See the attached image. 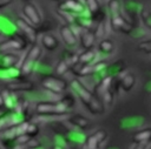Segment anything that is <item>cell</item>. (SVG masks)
Listing matches in <instances>:
<instances>
[{"label": "cell", "instance_id": "obj_1", "mask_svg": "<svg viewBox=\"0 0 151 149\" xmlns=\"http://www.w3.org/2000/svg\"><path fill=\"white\" fill-rule=\"evenodd\" d=\"M71 88L91 114L98 115V114H103L105 111L104 102L93 92H91L80 80H78V79L72 80Z\"/></svg>", "mask_w": 151, "mask_h": 149}, {"label": "cell", "instance_id": "obj_2", "mask_svg": "<svg viewBox=\"0 0 151 149\" xmlns=\"http://www.w3.org/2000/svg\"><path fill=\"white\" fill-rule=\"evenodd\" d=\"M71 108L60 96L58 100H44L35 104V113L41 116H60L70 113Z\"/></svg>", "mask_w": 151, "mask_h": 149}, {"label": "cell", "instance_id": "obj_3", "mask_svg": "<svg viewBox=\"0 0 151 149\" xmlns=\"http://www.w3.org/2000/svg\"><path fill=\"white\" fill-rule=\"evenodd\" d=\"M41 55H42L41 47H39L38 45H32L31 48L27 50L25 57L21 60V63L19 67L24 76H28L34 72L35 66L39 62Z\"/></svg>", "mask_w": 151, "mask_h": 149}, {"label": "cell", "instance_id": "obj_4", "mask_svg": "<svg viewBox=\"0 0 151 149\" xmlns=\"http://www.w3.org/2000/svg\"><path fill=\"white\" fill-rule=\"evenodd\" d=\"M41 87L47 93H52L53 95L63 96L68 88V83L64 77H61L59 75L55 76V75L48 74L41 79Z\"/></svg>", "mask_w": 151, "mask_h": 149}, {"label": "cell", "instance_id": "obj_5", "mask_svg": "<svg viewBox=\"0 0 151 149\" xmlns=\"http://www.w3.org/2000/svg\"><path fill=\"white\" fill-rule=\"evenodd\" d=\"M28 41L19 32L14 33L6 40L0 42V53H14L25 50L28 46Z\"/></svg>", "mask_w": 151, "mask_h": 149}, {"label": "cell", "instance_id": "obj_6", "mask_svg": "<svg viewBox=\"0 0 151 149\" xmlns=\"http://www.w3.org/2000/svg\"><path fill=\"white\" fill-rule=\"evenodd\" d=\"M15 27L18 29V32L26 38V40L28 41V43L32 45H37V40H38V29L35 28V26H33L31 22H28L25 18H18L15 21Z\"/></svg>", "mask_w": 151, "mask_h": 149}, {"label": "cell", "instance_id": "obj_7", "mask_svg": "<svg viewBox=\"0 0 151 149\" xmlns=\"http://www.w3.org/2000/svg\"><path fill=\"white\" fill-rule=\"evenodd\" d=\"M110 26L113 31L116 32H122V33H131L133 29V26L125 19L123 12L116 13V14H110Z\"/></svg>", "mask_w": 151, "mask_h": 149}, {"label": "cell", "instance_id": "obj_8", "mask_svg": "<svg viewBox=\"0 0 151 149\" xmlns=\"http://www.w3.org/2000/svg\"><path fill=\"white\" fill-rule=\"evenodd\" d=\"M58 9L71 13L73 15H80L87 11L85 2L80 0H61L58 2Z\"/></svg>", "mask_w": 151, "mask_h": 149}, {"label": "cell", "instance_id": "obj_9", "mask_svg": "<svg viewBox=\"0 0 151 149\" xmlns=\"http://www.w3.org/2000/svg\"><path fill=\"white\" fill-rule=\"evenodd\" d=\"M22 14H24L25 19L28 22H31L33 26H40V23L42 22V18H41V14H40L38 7L29 1L24 5Z\"/></svg>", "mask_w": 151, "mask_h": 149}, {"label": "cell", "instance_id": "obj_10", "mask_svg": "<svg viewBox=\"0 0 151 149\" xmlns=\"http://www.w3.org/2000/svg\"><path fill=\"white\" fill-rule=\"evenodd\" d=\"M107 137V133L104 129H98L97 131L88 135L85 140V148L86 149H99V147L104 143Z\"/></svg>", "mask_w": 151, "mask_h": 149}, {"label": "cell", "instance_id": "obj_11", "mask_svg": "<svg viewBox=\"0 0 151 149\" xmlns=\"http://www.w3.org/2000/svg\"><path fill=\"white\" fill-rule=\"evenodd\" d=\"M59 35H60L63 42L67 47H70V48L76 47V45L78 42V36L74 33V31L71 27V25H67V23L61 25L60 28H59Z\"/></svg>", "mask_w": 151, "mask_h": 149}, {"label": "cell", "instance_id": "obj_12", "mask_svg": "<svg viewBox=\"0 0 151 149\" xmlns=\"http://www.w3.org/2000/svg\"><path fill=\"white\" fill-rule=\"evenodd\" d=\"M20 60L21 57L17 53H0V69L20 67Z\"/></svg>", "mask_w": 151, "mask_h": 149}, {"label": "cell", "instance_id": "obj_13", "mask_svg": "<svg viewBox=\"0 0 151 149\" xmlns=\"http://www.w3.org/2000/svg\"><path fill=\"white\" fill-rule=\"evenodd\" d=\"M0 99H1V103L5 106L7 110H15L19 104V99L14 96L13 93L9 92L7 88L0 90Z\"/></svg>", "mask_w": 151, "mask_h": 149}, {"label": "cell", "instance_id": "obj_14", "mask_svg": "<svg viewBox=\"0 0 151 149\" xmlns=\"http://www.w3.org/2000/svg\"><path fill=\"white\" fill-rule=\"evenodd\" d=\"M33 83L31 81H25V80H11L7 82L6 88L12 92V93H18V92H29L33 89Z\"/></svg>", "mask_w": 151, "mask_h": 149}, {"label": "cell", "instance_id": "obj_15", "mask_svg": "<svg viewBox=\"0 0 151 149\" xmlns=\"http://www.w3.org/2000/svg\"><path fill=\"white\" fill-rule=\"evenodd\" d=\"M78 38H79L80 46L84 49H91V48L94 47L97 36H96L93 29H83Z\"/></svg>", "mask_w": 151, "mask_h": 149}, {"label": "cell", "instance_id": "obj_16", "mask_svg": "<svg viewBox=\"0 0 151 149\" xmlns=\"http://www.w3.org/2000/svg\"><path fill=\"white\" fill-rule=\"evenodd\" d=\"M67 121L72 126H74L76 128H78L79 130H85V129H87L90 127V120L87 117L80 115V114H72L67 118Z\"/></svg>", "mask_w": 151, "mask_h": 149}, {"label": "cell", "instance_id": "obj_17", "mask_svg": "<svg viewBox=\"0 0 151 149\" xmlns=\"http://www.w3.org/2000/svg\"><path fill=\"white\" fill-rule=\"evenodd\" d=\"M136 83V77L131 73H125L119 75V86L124 92H130Z\"/></svg>", "mask_w": 151, "mask_h": 149}, {"label": "cell", "instance_id": "obj_18", "mask_svg": "<svg viewBox=\"0 0 151 149\" xmlns=\"http://www.w3.org/2000/svg\"><path fill=\"white\" fill-rule=\"evenodd\" d=\"M41 46H42L45 49L52 52V50H55V49L58 48L59 41H58V39H57L53 34L45 33V34L42 35V38H41Z\"/></svg>", "mask_w": 151, "mask_h": 149}, {"label": "cell", "instance_id": "obj_19", "mask_svg": "<svg viewBox=\"0 0 151 149\" xmlns=\"http://www.w3.org/2000/svg\"><path fill=\"white\" fill-rule=\"evenodd\" d=\"M96 56H97V53L93 48L84 49V52L79 54V63L80 65H91V63L96 62Z\"/></svg>", "mask_w": 151, "mask_h": 149}, {"label": "cell", "instance_id": "obj_20", "mask_svg": "<svg viewBox=\"0 0 151 149\" xmlns=\"http://www.w3.org/2000/svg\"><path fill=\"white\" fill-rule=\"evenodd\" d=\"M134 143H149L151 142V128L142 129L133 134L132 136Z\"/></svg>", "mask_w": 151, "mask_h": 149}, {"label": "cell", "instance_id": "obj_21", "mask_svg": "<svg viewBox=\"0 0 151 149\" xmlns=\"http://www.w3.org/2000/svg\"><path fill=\"white\" fill-rule=\"evenodd\" d=\"M125 69V65H124V61L122 60H118L116 61L113 65L111 66H107V68L105 70H107V73L105 75H111V76H117V75H120L123 73V70ZM104 75V76H105Z\"/></svg>", "mask_w": 151, "mask_h": 149}, {"label": "cell", "instance_id": "obj_22", "mask_svg": "<svg viewBox=\"0 0 151 149\" xmlns=\"http://www.w3.org/2000/svg\"><path fill=\"white\" fill-rule=\"evenodd\" d=\"M114 49V43L112 42V40L110 39H101L98 43V50L101 53V54H111Z\"/></svg>", "mask_w": 151, "mask_h": 149}, {"label": "cell", "instance_id": "obj_23", "mask_svg": "<svg viewBox=\"0 0 151 149\" xmlns=\"http://www.w3.org/2000/svg\"><path fill=\"white\" fill-rule=\"evenodd\" d=\"M84 2L86 6V9H87V13H90V14H94L101 9L98 0H84Z\"/></svg>", "mask_w": 151, "mask_h": 149}, {"label": "cell", "instance_id": "obj_24", "mask_svg": "<svg viewBox=\"0 0 151 149\" xmlns=\"http://www.w3.org/2000/svg\"><path fill=\"white\" fill-rule=\"evenodd\" d=\"M97 39H100V38H104L105 34H106V20L99 22V23H96V27L93 29Z\"/></svg>", "mask_w": 151, "mask_h": 149}, {"label": "cell", "instance_id": "obj_25", "mask_svg": "<svg viewBox=\"0 0 151 149\" xmlns=\"http://www.w3.org/2000/svg\"><path fill=\"white\" fill-rule=\"evenodd\" d=\"M67 70H70V67H68L67 62H66L63 57H60V60L58 61V63H57V66H55V73H57V75L61 76V75H64Z\"/></svg>", "mask_w": 151, "mask_h": 149}, {"label": "cell", "instance_id": "obj_26", "mask_svg": "<svg viewBox=\"0 0 151 149\" xmlns=\"http://www.w3.org/2000/svg\"><path fill=\"white\" fill-rule=\"evenodd\" d=\"M57 14L65 21V23H67V25H73V23H76V15H73V14H71V13H67V12L59 11V9H57Z\"/></svg>", "mask_w": 151, "mask_h": 149}, {"label": "cell", "instance_id": "obj_27", "mask_svg": "<svg viewBox=\"0 0 151 149\" xmlns=\"http://www.w3.org/2000/svg\"><path fill=\"white\" fill-rule=\"evenodd\" d=\"M107 9H109V13L110 14L120 13L122 12L120 1L119 0H109V2H107Z\"/></svg>", "mask_w": 151, "mask_h": 149}, {"label": "cell", "instance_id": "obj_28", "mask_svg": "<svg viewBox=\"0 0 151 149\" xmlns=\"http://www.w3.org/2000/svg\"><path fill=\"white\" fill-rule=\"evenodd\" d=\"M137 49L139 52H143V53H146V54H151V39L143 40V41L138 42Z\"/></svg>", "mask_w": 151, "mask_h": 149}, {"label": "cell", "instance_id": "obj_29", "mask_svg": "<svg viewBox=\"0 0 151 149\" xmlns=\"http://www.w3.org/2000/svg\"><path fill=\"white\" fill-rule=\"evenodd\" d=\"M140 18L143 19V21H144V23H145V26L147 27V28H151V12L146 8H144V9H142V12H140Z\"/></svg>", "mask_w": 151, "mask_h": 149}, {"label": "cell", "instance_id": "obj_30", "mask_svg": "<svg viewBox=\"0 0 151 149\" xmlns=\"http://www.w3.org/2000/svg\"><path fill=\"white\" fill-rule=\"evenodd\" d=\"M27 135H29L31 137H34L39 134V126L34 122H31L29 121V124H28V128H27V131H26Z\"/></svg>", "mask_w": 151, "mask_h": 149}, {"label": "cell", "instance_id": "obj_31", "mask_svg": "<svg viewBox=\"0 0 151 149\" xmlns=\"http://www.w3.org/2000/svg\"><path fill=\"white\" fill-rule=\"evenodd\" d=\"M12 2H13V0H0V9H4L6 7H8Z\"/></svg>", "mask_w": 151, "mask_h": 149}, {"label": "cell", "instance_id": "obj_32", "mask_svg": "<svg viewBox=\"0 0 151 149\" xmlns=\"http://www.w3.org/2000/svg\"><path fill=\"white\" fill-rule=\"evenodd\" d=\"M146 144L147 143H136L134 149H146Z\"/></svg>", "mask_w": 151, "mask_h": 149}, {"label": "cell", "instance_id": "obj_33", "mask_svg": "<svg viewBox=\"0 0 151 149\" xmlns=\"http://www.w3.org/2000/svg\"><path fill=\"white\" fill-rule=\"evenodd\" d=\"M52 149H64V147H61V145H59V144H55V145H53Z\"/></svg>", "mask_w": 151, "mask_h": 149}, {"label": "cell", "instance_id": "obj_34", "mask_svg": "<svg viewBox=\"0 0 151 149\" xmlns=\"http://www.w3.org/2000/svg\"><path fill=\"white\" fill-rule=\"evenodd\" d=\"M1 33H2V28L0 27V36H1Z\"/></svg>", "mask_w": 151, "mask_h": 149}, {"label": "cell", "instance_id": "obj_35", "mask_svg": "<svg viewBox=\"0 0 151 149\" xmlns=\"http://www.w3.org/2000/svg\"><path fill=\"white\" fill-rule=\"evenodd\" d=\"M51 1H58V2H59V1H61V0H51Z\"/></svg>", "mask_w": 151, "mask_h": 149}, {"label": "cell", "instance_id": "obj_36", "mask_svg": "<svg viewBox=\"0 0 151 149\" xmlns=\"http://www.w3.org/2000/svg\"><path fill=\"white\" fill-rule=\"evenodd\" d=\"M22 1H25V2H28V0H22Z\"/></svg>", "mask_w": 151, "mask_h": 149}, {"label": "cell", "instance_id": "obj_37", "mask_svg": "<svg viewBox=\"0 0 151 149\" xmlns=\"http://www.w3.org/2000/svg\"><path fill=\"white\" fill-rule=\"evenodd\" d=\"M0 104H1V99H0Z\"/></svg>", "mask_w": 151, "mask_h": 149}, {"label": "cell", "instance_id": "obj_38", "mask_svg": "<svg viewBox=\"0 0 151 149\" xmlns=\"http://www.w3.org/2000/svg\"><path fill=\"white\" fill-rule=\"evenodd\" d=\"M26 149H28V148H26Z\"/></svg>", "mask_w": 151, "mask_h": 149}, {"label": "cell", "instance_id": "obj_39", "mask_svg": "<svg viewBox=\"0 0 151 149\" xmlns=\"http://www.w3.org/2000/svg\"><path fill=\"white\" fill-rule=\"evenodd\" d=\"M0 149H1V148H0Z\"/></svg>", "mask_w": 151, "mask_h": 149}]
</instances>
